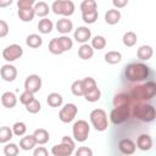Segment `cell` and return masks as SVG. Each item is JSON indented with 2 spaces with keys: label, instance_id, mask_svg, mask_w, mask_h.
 I'll return each mask as SVG.
<instances>
[{
  "label": "cell",
  "instance_id": "cell-1",
  "mask_svg": "<svg viewBox=\"0 0 156 156\" xmlns=\"http://www.w3.org/2000/svg\"><path fill=\"white\" fill-rule=\"evenodd\" d=\"M151 76V68L144 62H130L124 67V78L132 83H140L147 80Z\"/></svg>",
  "mask_w": 156,
  "mask_h": 156
},
{
  "label": "cell",
  "instance_id": "cell-2",
  "mask_svg": "<svg viewBox=\"0 0 156 156\" xmlns=\"http://www.w3.org/2000/svg\"><path fill=\"white\" fill-rule=\"evenodd\" d=\"M133 102H147L156 95V83L154 80H146L143 84H136L128 91Z\"/></svg>",
  "mask_w": 156,
  "mask_h": 156
},
{
  "label": "cell",
  "instance_id": "cell-3",
  "mask_svg": "<svg viewBox=\"0 0 156 156\" xmlns=\"http://www.w3.org/2000/svg\"><path fill=\"white\" fill-rule=\"evenodd\" d=\"M132 117L141 121L144 123H151L155 121L156 110L154 105L149 102H133L132 106Z\"/></svg>",
  "mask_w": 156,
  "mask_h": 156
},
{
  "label": "cell",
  "instance_id": "cell-4",
  "mask_svg": "<svg viewBox=\"0 0 156 156\" xmlns=\"http://www.w3.org/2000/svg\"><path fill=\"white\" fill-rule=\"evenodd\" d=\"M76 143L71 136H62L61 143L51 147V154L54 156H71L74 152Z\"/></svg>",
  "mask_w": 156,
  "mask_h": 156
},
{
  "label": "cell",
  "instance_id": "cell-5",
  "mask_svg": "<svg viewBox=\"0 0 156 156\" xmlns=\"http://www.w3.org/2000/svg\"><path fill=\"white\" fill-rule=\"evenodd\" d=\"M90 118V123L91 126L98 130V132H104L107 129L108 127V118H107V113L105 110L102 108H95L90 112L89 115Z\"/></svg>",
  "mask_w": 156,
  "mask_h": 156
},
{
  "label": "cell",
  "instance_id": "cell-6",
  "mask_svg": "<svg viewBox=\"0 0 156 156\" xmlns=\"http://www.w3.org/2000/svg\"><path fill=\"white\" fill-rule=\"evenodd\" d=\"M132 117V106H118L113 107L110 112V121L115 126H119L127 122Z\"/></svg>",
  "mask_w": 156,
  "mask_h": 156
},
{
  "label": "cell",
  "instance_id": "cell-7",
  "mask_svg": "<svg viewBox=\"0 0 156 156\" xmlns=\"http://www.w3.org/2000/svg\"><path fill=\"white\" fill-rule=\"evenodd\" d=\"M90 133V126L87 121L84 119H78L73 123L72 127V134H73V140L78 143H84Z\"/></svg>",
  "mask_w": 156,
  "mask_h": 156
},
{
  "label": "cell",
  "instance_id": "cell-8",
  "mask_svg": "<svg viewBox=\"0 0 156 156\" xmlns=\"http://www.w3.org/2000/svg\"><path fill=\"white\" fill-rule=\"evenodd\" d=\"M74 2L71 0H55L51 5V10L55 15H61L66 18L74 13Z\"/></svg>",
  "mask_w": 156,
  "mask_h": 156
},
{
  "label": "cell",
  "instance_id": "cell-9",
  "mask_svg": "<svg viewBox=\"0 0 156 156\" xmlns=\"http://www.w3.org/2000/svg\"><path fill=\"white\" fill-rule=\"evenodd\" d=\"M23 55V49L21 45L18 44H11L9 46H6L2 50V57L4 60H6L9 63L13 62L16 60H18L21 56Z\"/></svg>",
  "mask_w": 156,
  "mask_h": 156
},
{
  "label": "cell",
  "instance_id": "cell-10",
  "mask_svg": "<svg viewBox=\"0 0 156 156\" xmlns=\"http://www.w3.org/2000/svg\"><path fill=\"white\" fill-rule=\"evenodd\" d=\"M77 113H78V107H77L74 104L69 102V104H66V105L60 110V112H58V118H60V121L63 122V123H69V122H72V121L76 118Z\"/></svg>",
  "mask_w": 156,
  "mask_h": 156
},
{
  "label": "cell",
  "instance_id": "cell-11",
  "mask_svg": "<svg viewBox=\"0 0 156 156\" xmlns=\"http://www.w3.org/2000/svg\"><path fill=\"white\" fill-rule=\"evenodd\" d=\"M41 89V78L38 74H29L24 80V90L32 94L38 93Z\"/></svg>",
  "mask_w": 156,
  "mask_h": 156
},
{
  "label": "cell",
  "instance_id": "cell-12",
  "mask_svg": "<svg viewBox=\"0 0 156 156\" xmlns=\"http://www.w3.org/2000/svg\"><path fill=\"white\" fill-rule=\"evenodd\" d=\"M0 77L5 80V82H13L17 77V68L11 65V63H6L0 68Z\"/></svg>",
  "mask_w": 156,
  "mask_h": 156
},
{
  "label": "cell",
  "instance_id": "cell-13",
  "mask_svg": "<svg viewBox=\"0 0 156 156\" xmlns=\"http://www.w3.org/2000/svg\"><path fill=\"white\" fill-rule=\"evenodd\" d=\"M118 150L126 155V156H129V155H133L136 150V146H135V143L129 139V138H123L119 140L118 143Z\"/></svg>",
  "mask_w": 156,
  "mask_h": 156
},
{
  "label": "cell",
  "instance_id": "cell-14",
  "mask_svg": "<svg viewBox=\"0 0 156 156\" xmlns=\"http://www.w3.org/2000/svg\"><path fill=\"white\" fill-rule=\"evenodd\" d=\"M73 38L77 43H80V44H87V41L91 38V30L88 28V27H78L74 33H73Z\"/></svg>",
  "mask_w": 156,
  "mask_h": 156
},
{
  "label": "cell",
  "instance_id": "cell-15",
  "mask_svg": "<svg viewBox=\"0 0 156 156\" xmlns=\"http://www.w3.org/2000/svg\"><path fill=\"white\" fill-rule=\"evenodd\" d=\"M135 146L141 151H149L152 149V138L150 134L143 133L136 138Z\"/></svg>",
  "mask_w": 156,
  "mask_h": 156
},
{
  "label": "cell",
  "instance_id": "cell-16",
  "mask_svg": "<svg viewBox=\"0 0 156 156\" xmlns=\"http://www.w3.org/2000/svg\"><path fill=\"white\" fill-rule=\"evenodd\" d=\"M55 27H56V30H57L58 33H61L62 35H66V34H68L69 32H72V29H73V23H72L71 20L63 17V18L57 20Z\"/></svg>",
  "mask_w": 156,
  "mask_h": 156
},
{
  "label": "cell",
  "instance_id": "cell-17",
  "mask_svg": "<svg viewBox=\"0 0 156 156\" xmlns=\"http://www.w3.org/2000/svg\"><path fill=\"white\" fill-rule=\"evenodd\" d=\"M113 107H118V106H133V101L130 99V96L128 95V93H118L113 96L112 100Z\"/></svg>",
  "mask_w": 156,
  "mask_h": 156
},
{
  "label": "cell",
  "instance_id": "cell-18",
  "mask_svg": "<svg viewBox=\"0 0 156 156\" xmlns=\"http://www.w3.org/2000/svg\"><path fill=\"white\" fill-rule=\"evenodd\" d=\"M17 104V98L12 91H5L1 95V105L6 108H12Z\"/></svg>",
  "mask_w": 156,
  "mask_h": 156
},
{
  "label": "cell",
  "instance_id": "cell-19",
  "mask_svg": "<svg viewBox=\"0 0 156 156\" xmlns=\"http://www.w3.org/2000/svg\"><path fill=\"white\" fill-rule=\"evenodd\" d=\"M32 135L34 136L35 143L39 144V145H44V144H46V143L50 140L49 132H48L46 129H44V128H38V129H35Z\"/></svg>",
  "mask_w": 156,
  "mask_h": 156
},
{
  "label": "cell",
  "instance_id": "cell-20",
  "mask_svg": "<svg viewBox=\"0 0 156 156\" xmlns=\"http://www.w3.org/2000/svg\"><path fill=\"white\" fill-rule=\"evenodd\" d=\"M33 10H34L35 16L41 17V18H45L49 15V12H50V7H49V5L45 1H38V2H35L34 6H33Z\"/></svg>",
  "mask_w": 156,
  "mask_h": 156
},
{
  "label": "cell",
  "instance_id": "cell-21",
  "mask_svg": "<svg viewBox=\"0 0 156 156\" xmlns=\"http://www.w3.org/2000/svg\"><path fill=\"white\" fill-rule=\"evenodd\" d=\"M121 20V12L119 10L117 9H111V10H107V12L105 13V22L107 24H117Z\"/></svg>",
  "mask_w": 156,
  "mask_h": 156
},
{
  "label": "cell",
  "instance_id": "cell-22",
  "mask_svg": "<svg viewBox=\"0 0 156 156\" xmlns=\"http://www.w3.org/2000/svg\"><path fill=\"white\" fill-rule=\"evenodd\" d=\"M154 55V50L150 45H141L139 46V49L136 50V56L139 60L141 61H147L152 57Z\"/></svg>",
  "mask_w": 156,
  "mask_h": 156
},
{
  "label": "cell",
  "instance_id": "cell-23",
  "mask_svg": "<svg viewBox=\"0 0 156 156\" xmlns=\"http://www.w3.org/2000/svg\"><path fill=\"white\" fill-rule=\"evenodd\" d=\"M37 143H35V139L34 136L30 134V135H24L21 138L20 140V147L24 151H29V150H33L35 147Z\"/></svg>",
  "mask_w": 156,
  "mask_h": 156
},
{
  "label": "cell",
  "instance_id": "cell-24",
  "mask_svg": "<svg viewBox=\"0 0 156 156\" xmlns=\"http://www.w3.org/2000/svg\"><path fill=\"white\" fill-rule=\"evenodd\" d=\"M38 30L41 33V34H49L51 33V30L54 29V23L49 18H41L39 22H38Z\"/></svg>",
  "mask_w": 156,
  "mask_h": 156
},
{
  "label": "cell",
  "instance_id": "cell-25",
  "mask_svg": "<svg viewBox=\"0 0 156 156\" xmlns=\"http://www.w3.org/2000/svg\"><path fill=\"white\" fill-rule=\"evenodd\" d=\"M94 55V49L89 44H82L78 49V56L82 60H90Z\"/></svg>",
  "mask_w": 156,
  "mask_h": 156
},
{
  "label": "cell",
  "instance_id": "cell-26",
  "mask_svg": "<svg viewBox=\"0 0 156 156\" xmlns=\"http://www.w3.org/2000/svg\"><path fill=\"white\" fill-rule=\"evenodd\" d=\"M46 102L51 107H60L62 105V102H63V98L58 93H50L46 96Z\"/></svg>",
  "mask_w": 156,
  "mask_h": 156
},
{
  "label": "cell",
  "instance_id": "cell-27",
  "mask_svg": "<svg viewBox=\"0 0 156 156\" xmlns=\"http://www.w3.org/2000/svg\"><path fill=\"white\" fill-rule=\"evenodd\" d=\"M26 44H27V46H29V48H32V49H37V48L41 46V44H43V38H41L39 34H35V33L29 34V35L26 38Z\"/></svg>",
  "mask_w": 156,
  "mask_h": 156
},
{
  "label": "cell",
  "instance_id": "cell-28",
  "mask_svg": "<svg viewBox=\"0 0 156 156\" xmlns=\"http://www.w3.org/2000/svg\"><path fill=\"white\" fill-rule=\"evenodd\" d=\"M17 15H18V18H20L22 22H30V21H33V18H34V16H35L33 7H29V9H21V10H18Z\"/></svg>",
  "mask_w": 156,
  "mask_h": 156
},
{
  "label": "cell",
  "instance_id": "cell-29",
  "mask_svg": "<svg viewBox=\"0 0 156 156\" xmlns=\"http://www.w3.org/2000/svg\"><path fill=\"white\" fill-rule=\"evenodd\" d=\"M13 138L12 129L7 126L0 127V144H7Z\"/></svg>",
  "mask_w": 156,
  "mask_h": 156
},
{
  "label": "cell",
  "instance_id": "cell-30",
  "mask_svg": "<svg viewBox=\"0 0 156 156\" xmlns=\"http://www.w3.org/2000/svg\"><path fill=\"white\" fill-rule=\"evenodd\" d=\"M105 61L110 65H117L122 61V54L119 51H108L105 54Z\"/></svg>",
  "mask_w": 156,
  "mask_h": 156
},
{
  "label": "cell",
  "instance_id": "cell-31",
  "mask_svg": "<svg viewBox=\"0 0 156 156\" xmlns=\"http://www.w3.org/2000/svg\"><path fill=\"white\" fill-rule=\"evenodd\" d=\"M136 40H138V37L134 32H127L123 34V38H122V41L126 46L128 48H132L136 44Z\"/></svg>",
  "mask_w": 156,
  "mask_h": 156
},
{
  "label": "cell",
  "instance_id": "cell-32",
  "mask_svg": "<svg viewBox=\"0 0 156 156\" xmlns=\"http://www.w3.org/2000/svg\"><path fill=\"white\" fill-rule=\"evenodd\" d=\"M106 39H105V37H102V35H95L93 39H91V48L93 49H95V50H102V49H105V46H106Z\"/></svg>",
  "mask_w": 156,
  "mask_h": 156
},
{
  "label": "cell",
  "instance_id": "cell-33",
  "mask_svg": "<svg viewBox=\"0 0 156 156\" xmlns=\"http://www.w3.org/2000/svg\"><path fill=\"white\" fill-rule=\"evenodd\" d=\"M83 96L85 98L87 101H89V102H95V101H99V100H100V98H101V90L96 87V88H94L93 90L85 93Z\"/></svg>",
  "mask_w": 156,
  "mask_h": 156
},
{
  "label": "cell",
  "instance_id": "cell-34",
  "mask_svg": "<svg viewBox=\"0 0 156 156\" xmlns=\"http://www.w3.org/2000/svg\"><path fill=\"white\" fill-rule=\"evenodd\" d=\"M99 17V13H98V10H93V11H85V12H82V20L88 23V24H91L94 23Z\"/></svg>",
  "mask_w": 156,
  "mask_h": 156
},
{
  "label": "cell",
  "instance_id": "cell-35",
  "mask_svg": "<svg viewBox=\"0 0 156 156\" xmlns=\"http://www.w3.org/2000/svg\"><path fill=\"white\" fill-rule=\"evenodd\" d=\"M48 49H49V51H50L51 54H54V55H61V54L65 52V51L62 50V48H61V45H60L57 38H54V39L50 40Z\"/></svg>",
  "mask_w": 156,
  "mask_h": 156
},
{
  "label": "cell",
  "instance_id": "cell-36",
  "mask_svg": "<svg viewBox=\"0 0 156 156\" xmlns=\"http://www.w3.org/2000/svg\"><path fill=\"white\" fill-rule=\"evenodd\" d=\"M12 133L13 135L16 136H23L27 132V126L24 122H16L13 126H12Z\"/></svg>",
  "mask_w": 156,
  "mask_h": 156
},
{
  "label": "cell",
  "instance_id": "cell-37",
  "mask_svg": "<svg viewBox=\"0 0 156 156\" xmlns=\"http://www.w3.org/2000/svg\"><path fill=\"white\" fill-rule=\"evenodd\" d=\"M71 91L74 96H83L84 95V90H83V83L82 79H77L72 83L71 85Z\"/></svg>",
  "mask_w": 156,
  "mask_h": 156
},
{
  "label": "cell",
  "instance_id": "cell-38",
  "mask_svg": "<svg viewBox=\"0 0 156 156\" xmlns=\"http://www.w3.org/2000/svg\"><path fill=\"white\" fill-rule=\"evenodd\" d=\"M20 152V149L17 146V144L15 143H7L4 146V155L5 156H17Z\"/></svg>",
  "mask_w": 156,
  "mask_h": 156
},
{
  "label": "cell",
  "instance_id": "cell-39",
  "mask_svg": "<svg viewBox=\"0 0 156 156\" xmlns=\"http://www.w3.org/2000/svg\"><path fill=\"white\" fill-rule=\"evenodd\" d=\"M57 39H58V43H60V45H61V48H62L63 51H68V50L72 49V46H73V40H72L68 35H61V37H58Z\"/></svg>",
  "mask_w": 156,
  "mask_h": 156
},
{
  "label": "cell",
  "instance_id": "cell-40",
  "mask_svg": "<svg viewBox=\"0 0 156 156\" xmlns=\"http://www.w3.org/2000/svg\"><path fill=\"white\" fill-rule=\"evenodd\" d=\"M82 83H83V90H84V94L88 93V91H90V90H93L94 88L98 87L95 79L91 78V77H85L84 79H82Z\"/></svg>",
  "mask_w": 156,
  "mask_h": 156
},
{
  "label": "cell",
  "instance_id": "cell-41",
  "mask_svg": "<svg viewBox=\"0 0 156 156\" xmlns=\"http://www.w3.org/2000/svg\"><path fill=\"white\" fill-rule=\"evenodd\" d=\"M98 9V4L94 0H84L80 4V11L85 12V11H93Z\"/></svg>",
  "mask_w": 156,
  "mask_h": 156
},
{
  "label": "cell",
  "instance_id": "cell-42",
  "mask_svg": "<svg viewBox=\"0 0 156 156\" xmlns=\"http://www.w3.org/2000/svg\"><path fill=\"white\" fill-rule=\"evenodd\" d=\"M40 108H41V105H40V102L37 100V99H34V100H32L28 105H26V110H27V112H29V113H38L39 111H40Z\"/></svg>",
  "mask_w": 156,
  "mask_h": 156
},
{
  "label": "cell",
  "instance_id": "cell-43",
  "mask_svg": "<svg viewBox=\"0 0 156 156\" xmlns=\"http://www.w3.org/2000/svg\"><path fill=\"white\" fill-rule=\"evenodd\" d=\"M35 98H34V94H32V93H29V91H23L21 95H20V102L22 104V105H28L32 100H34Z\"/></svg>",
  "mask_w": 156,
  "mask_h": 156
},
{
  "label": "cell",
  "instance_id": "cell-44",
  "mask_svg": "<svg viewBox=\"0 0 156 156\" xmlns=\"http://www.w3.org/2000/svg\"><path fill=\"white\" fill-rule=\"evenodd\" d=\"M74 156H93V150L88 146H80L74 151Z\"/></svg>",
  "mask_w": 156,
  "mask_h": 156
},
{
  "label": "cell",
  "instance_id": "cell-45",
  "mask_svg": "<svg viewBox=\"0 0 156 156\" xmlns=\"http://www.w3.org/2000/svg\"><path fill=\"white\" fill-rule=\"evenodd\" d=\"M35 4L34 0H18L17 1V7L18 10L21 9H29V7H33Z\"/></svg>",
  "mask_w": 156,
  "mask_h": 156
},
{
  "label": "cell",
  "instance_id": "cell-46",
  "mask_svg": "<svg viewBox=\"0 0 156 156\" xmlns=\"http://www.w3.org/2000/svg\"><path fill=\"white\" fill-rule=\"evenodd\" d=\"M9 24L6 21L4 20H0V38H4L9 34Z\"/></svg>",
  "mask_w": 156,
  "mask_h": 156
},
{
  "label": "cell",
  "instance_id": "cell-47",
  "mask_svg": "<svg viewBox=\"0 0 156 156\" xmlns=\"http://www.w3.org/2000/svg\"><path fill=\"white\" fill-rule=\"evenodd\" d=\"M33 150V156H49V152L44 146H37Z\"/></svg>",
  "mask_w": 156,
  "mask_h": 156
},
{
  "label": "cell",
  "instance_id": "cell-48",
  "mask_svg": "<svg viewBox=\"0 0 156 156\" xmlns=\"http://www.w3.org/2000/svg\"><path fill=\"white\" fill-rule=\"evenodd\" d=\"M127 4H128L127 0H112V5H113L115 7H117V10L124 7Z\"/></svg>",
  "mask_w": 156,
  "mask_h": 156
},
{
  "label": "cell",
  "instance_id": "cell-49",
  "mask_svg": "<svg viewBox=\"0 0 156 156\" xmlns=\"http://www.w3.org/2000/svg\"><path fill=\"white\" fill-rule=\"evenodd\" d=\"M12 4V0H0V7H6Z\"/></svg>",
  "mask_w": 156,
  "mask_h": 156
}]
</instances>
